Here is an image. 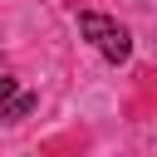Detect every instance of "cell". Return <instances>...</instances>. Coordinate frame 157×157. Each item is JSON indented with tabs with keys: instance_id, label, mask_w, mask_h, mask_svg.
<instances>
[{
	"instance_id": "cell-1",
	"label": "cell",
	"mask_w": 157,
	"mask_h": 157,
	"mask_svg": "<svg viewBox=\"0 0 157 157\" xmlns=\"http://www.w3.org/2000/svg\"><path fill=\"white\" fill-rule=\"evenodd\" d=\"M78 34L108 59V64H123L128 54H132V34L118 25V20H108V15H93V10H83L78 15Z\"/></svg>"
},
{
	"instance_id": "cell-2",
	"label": "cell",
	"mask_w": 157,
	"mask_h": 157,
	"mask_svg": "<svg viewBox=\"0 0 157 157\" xmlns=\"http://www.w3.org/2000/svg\"><path fill=\"white\" fill-rule=\"evenodd\" d=\"M34 93H25V88H15L10 98H0V123H20V118H29L34 113Z\"/></svg>"
},
{
	"instance_id": "cell-3",
	"label": "cell",
	"mask_w": 157,
	"mask_h": 157,
	"mask_svg": "<svg viewBox=\"0 0 157 157\" xmlns=\"http://www.w3.org/2000/svg\"><path fill=\"white\" fill-rule=\"evenodd\" d=\"M10 93H15V78H10V74H0V98H10Z\"/></svg>"
}]
</instances>
